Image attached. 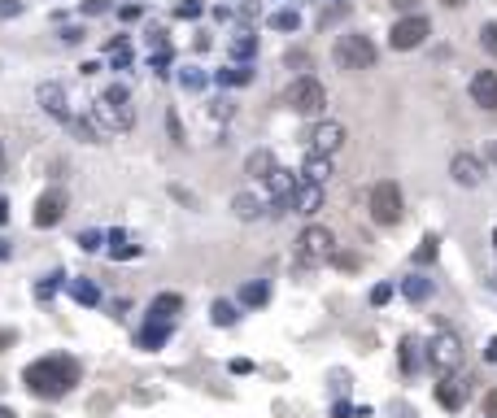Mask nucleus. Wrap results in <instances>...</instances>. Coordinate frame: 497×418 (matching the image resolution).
Returning a JSON list of instances; mask_svg holds the SVG:
<instances>
[{"instance_id":"1","label":"nucleus","mask_w":497,"mask_h":418,"mask_svg":"<svg viewBox=\"0 0 497 418\" xmlns=\"http://www.w3.org/2000/svg\"><path fill=\"white\" fill-rule=\"evenodd\" d=\"M22 383H26L31 397L57 401V397H66V392L78 383V362L74 357H40V362H31L22 371Z\"/></svg>"},{"instance_id":"2","label":"nucleus","mask_w":497,"mask_h":418,"mask_svg":"<svg viewBox=\"0 0 497 418\" xmlns=\"http://www.w3.org/2000/svg\"><path fill=\"white\" fill-rule=\"evenodd\" d=\"M92 126L96 131H131L136 126V96L122 83H110L92 104Z\"/></svg>"},{"instance_id":"3","label":"nucleus","mask_w":497,"mask_h":418,"mask_svg":"<svg viewBox=\"0 0 497 418\" xmlns=\"http://www.w3.org/2000/svg\"><path fill=\"white\" fill-rule=\"evenodd\" d=\"M332 61H336L340 70H371V66L380 61V48L366 40V35H340V40L332 44Z\"/></svg>"},{"instance_id":"4","label":"nucleus","mask_w":497,"mask_h":418,"mask_svg":"<svg viewBox=\"0 0 497 418\" xmlns=\"http://www.w3.org/2000/svg\"><path fill=\"white\" fill-rule=\"evenodd\" d=\"M336 257V235L319 222H310L301 235H297V261L301 266H323V261Z\"/></svg>"},{"instance_id":"5","label":"nucleus","mask_w":497,"mask_h":418,"mask_svg":"<svg viewBox=\"0 0 497 418\" xmlns=\"http://www.w3.org/2000/svg\"><path fill=\"white\" fill-rule=\"evenodd\" d=\"M283 104H288L293 114H310V118H314V114L327 109V88H323L314 74H301L297 83L283 92Z\"/></svg>"},{"instance_id":"6","label":"nucleus","mask_w":497,"mask_h":418,"mask_svg":"<svg viewBox=\"0 0 497 418\" xmlns=\"http://www.w3.org/2000/svg\"><path fill=\"white\" fill-rule=\"evenodd\" d=\"M371 218L380 227H397L402 222V188L392 179H380L371 188Z\"/></svg>"},{"instance_id":"7","label":"nucleus","mask_w":497,"mask_h":418,"mask_svg":"<svg viewBox=\"0 0 497 418\" xmlns=\"http://www.w3.org/2000/svg\"><path fill=\"white\" fill-rule=\"evenodd\" d=\"M428 362H432V371L440 375H454L458 366H462V340L454 331H440L432 335V345H428Z\"/></svg>"},{"instance_id":"8","label":"nucleus","mask_w":497,"mask_h":418,"mask_svg":"<svg viewBox=\"0 0 497 418\" xmlns=\"http://www.w3.org/2000/svg\"><path fill=\"white\" fill-rule=\"evenodd\" d=\"M432 35V22L423 18V13H410V18H397L392 22V31H388V44L397 48V52H410V48H419Z\"/></svg>"},{"instance_id":"9","label":"nucleus","mask_w":497,"mask_h":418,"mask_svg":"<svg viewBox=\"0 0 497 418\" xmlns=\"http://www.w3.org/2000/svg\"><path fill=\"white\" fill-rule=\"evenodd\" d=\"M62 218H66V188H44L40 201H35L31 222H35L40 231H48V227H57Z\"/></svg>"},{"instance_id":"10","label":"nucleus","mask_w":497,"mask_h":418,"mask_svg":"<svg viewBox=\"0 0 497 418\" xmlns=\"http://www.w3.org/2000/svg\"><path fill=\"white\" fill-rule=\"evenodd\" d=\"M340 148H345V126H340V122H319V126L310 131V153L336 157Z\"/></svg>"},{"instance_id":"11","label":"nucleus","mask_w":497,"mask_h":418,"mask_svg":"<svg viewBox=\"0 0 497 418\" xmlns=\"http://www.w3.org/2000/svg\"><path fill=\"white\" fill-rule=\"evenodd\" d=\"M35 100L44 104V114H52L57 122H70V118H74V114H70V96H66L62 83H40V88H35Z\"/></svg>"},{"instance_id":"12","label":"nucleus","mask_w":497,"mask_h":418,"mask_svg":"<svg viewBox=\"0 0 497 418\" xmlns=\"http://www.w3.org/2000/svg\"><path fill=\"white\" fill-rule=\"evenodd\" d=\"M450 174H454V183H462V188H480L484 183V162L476 153H454Z\"/></svg>"},{"instance_id":"13","label":"nucleus","mask_w":497,"mask_h":418,"mask_svg":"<svg viewBox=\"0 0 497 418\" xmlns=\"http://www.w3.org/2000/svg\"><path fill=\"white\" fill-rule=\"evenodd\" d=\"M471 100H476L480 109H497V70L471 74Z\"/></svg>"},{"instance_id":"14","label":"nucleus","mask_w":497,"mask_h":418,"mask_svg":"<svg viewBox=\"0 0 497 418\" xmlns=\"http://www.w3.org/2000/svg\"><path fill=\"white\" fill-rule=\"evenodd\" d=\"M319 209H323V188H319V183H301V188H297V196H293V214H319Z\"/></svg>"},{"instance_id":"15","label":"nucleus","mask_w":497,"mask_h":418,"mask_svg":"<svg viewBox=\"0 0 497 418\" xmlns=\"http://www.w3.org/2000/svg\"><path fill=\"white\" fill-rule=\"evenodd\" d=\"M231 209H235V218H245V222H253V218H262V214H267V209H271V201H262L257 192H235Z\"/></svg>"},{"instance_id":"16","label":"nucleus","mask_w":497,"mask_h":418,"mask_svg":"<svg viewBox=\"0 0 497 418\" xmlns=\"http://www.w3.org/2000/svg\"><path fill=\"white\" fill-rule=\"evenodd\" d=\"M436 401H440L445 410H462V401H467V383H462V379H450V375H445V379L436 383Z\"/></svg>"},{"instance_id":"17","label":"nucleus","mask_w":497,"mask_h":418,"mask_svg":"<svg viewBox=\"0 0 497 418\" xmlns=\"http://www.w3.org/2000/svg\"><path fill=\"white\" fill-rule=\"evenodd\" d=\"M332 179V157H319V153H310L305 162H301V183H323Z\"/></svg>"},{"instance_id":"18","label":"nucleus","mask_w":497,"mask_h":418,"mask_svg":"<svg viewBox=\"0 0 497 418\" xmlns=\"http://www.w3.org/2000/svg\"><path fill=\"white\" fill-rule=\"evenodd\" d=\"M279 166H275V153L271 148H257V153H249V162H245V174L249 179H271Z\"/></svg>"},{"instance_id":"19","label":"nucleus","mask_w":497,"mask_h":418,"mask_svg":"<svg viewBox=\"0 0 497 418\" xmlns=\"http://www.w3.org/2000/svg\"><path fill=\"white\" fill-rule=\"evenodd\" d=\"M140 349H162L166 340H170V323H162V318H148L144 327H140Z\"/></svg>"},{"instance_id":"20","label":"nucleus","mask_w":497,"mask_h":418,"mask_svg":"<svg viewBox=\"0 0 497 418\" xmlns=\"http://www.w3.org/2000/svg\"><path fill=\"white\" fill-rule=\"evenodd\" d=\"M183 309V297L179 292H162V297H157L153 301V309H148V318H162V323H170L175 318V314Z\"/></svg>"},{"instance_id":"21","label":"nucleus","mask_w":497,"mask_h":418,"mask_svg":"<svg viewBox=\"0 0 497 418\" xmlns=\"http://www.w3.org/2000/svg\"><path fill=\"white\" fill-rule=\"evenodd\" d=\"M66 287H70V297L78 305H100V287L92 279H66Z\"/></svg>"},{"instance_id":"22","label":"nucleus","mask_w":497,"mask_h":418,"mask_svg":"<svg viewBox=\"0 0 497 418\" xmlns=\"http://www.w3.org/2000/svg\"><path fill=\"white\" fill-rule=\"evenodd\" d=\"M253 52H257V35H253V31H235V40H231V57L240 61V66H249Z\"/></svg>"},{"instance_id":"23","label":"nucleus","mask_w":497,"mask_h":418,"mask_svg":"<svg viewBox=\"0 0 497 418\" xmlns=\"http://www.w3.org/2000/svg\"><path fill=\"white\" fill-rule=\"evenodd\" d=\"M402 297H406V301H428V297H432V279H423V275L402 279Z\"/></svg>"},{"instance_id":"24","label":"nucleus","mask_w":497,"mask_h":418,"mask_svg":"<svg viewBox=\"0 0 497 418\" xmlns=\"http://www.w3.org/2000/svg\"><path fill=\"white\" fill-rule=\"evenodd\" d=\"M267 301H271V283H267V279L240 287V305H267Z\"/></svg>"},{"instance_id":"25","label":"nucleus","mask_w":497,"mask_h":418,"mask_svg":"<svg viewBox=\"0 0 497 418\" xmlns=\"http://www.w3.org/2000/svg\"><path fill=\"white\" fill-rule=\"evenodd\" d=\"M218 83L245 88V83H253V70H249V66H227V70H218Z\"/></svg>"},{"instance_id":"26","label":"nucleus","mask_w":497,"mask_h":418,"mask_svg":"<svg viewBox=\"0 0 497 418\" xmlns=\"http://www.w3.org/2000/svg\"><path fill=\"white\" fill-rule=\"evenodd\" d=\"M402 371H406V375L419 371V340H410V335L402 340Z\"/></svg>"},{"instance_id":"27","label":"nucleus","mask_w":497,"mask_h":418,"mask_svg":"<svg viewBox=\"0 0 497 418\" xmlns=\"http://www.w3.org/2000/svg\"><path fill=\"white\" fill-rule=\"evenodd\" d=\"M436 235H423V240H419V249H414V266H428V261H436Z\"/></svg>"},{"instance_id":"28","label":"nucleus","mask_w":497,"mask_h":418,"mask_svg":"<svg viewBox=\"0 0 497 418\" xmlns=\"http://www.w3.org/2000/svg\"><path fill=\"white\" fill-rule=\"evenodd\" d=\"M271 26H275V31H297V26H301V13H297V9H279V13H271Z\"/></svg>"},{"instance_id":"29","label":"nucleus","mask_w":497,"mask_h":418,"mask_svg":"<svg viewBox=\"0 0 497 418\" xmlns=\"http://www.w3.org/2000/svg\"><path fill=\"white\" fill-rule=\"evenodd\" d=\"M231 114H235V104H231L227 96H214V100H209V118H218V122H231Z\"/></svg>"},{"instance_id":"30","label":"nucleus","mask_w":497,"mask_h":418,"mask_svg":"<svg viewBox=\"0 0 497 418\" xmlns=\"http://www.w3.org/2000/svg\"><path fill=\"white\" fill-rule=\"evenodd\" d=\"M209 314H214L218 327H231V323H235V305H231V301H214V309H209Z\"/></svg>"},{"instance_id":"31","label":"nucleus","mask_w":497,"mask_h":418,"mask_svg":"<svg viewBox=\"0 0 497 418\" xmlns=\"http://www.w3.org/2000/svg\"><path fill=\"white\" fill-rule=\"evenodd\" d=\"M136 253H140V244H131V240H122V235H114V249H110V257L127 261V257H136Z\"/></svg>"},{"instance_id":"32","label":"nucleus","mask_w":497,"mask_h":418,"mask_svg":"<svg viewBox=\"0 0 497 418\" xmlns=\"http://www.w3.org/2000/svg\"><path fill=\"white\" fill-rule=\"evenodd\" d=\"M480 44H484V52H493V57H497V22H484L480 26Z\"/></svg>"},{"instance_id":"33","label":"nucleus","mask_w":497,"mask_h":418,"mask_svg":"<svg viewBox=\"0 0 497 418\" xmlns=\"http://www.w3.org/2000/svg\"><path fill=\"white\" fill-rule=\"evenodd\" d=\"M179 78H183V88H192V92H201V88H205V74H201V70H192V66L183 70Z\"/></svg>"},{"instance_id":"34","label":"nucleus","mask_w":497,"mask_h":418,"mask_svg":"<svg viewBox=\"0 0 497 418\" xmlns=\"http://www.w3.org/2000/svg\"><path fill=\"white\" fill-rule=\"evenodd\" d=\"M166 131H170V140H175V144H188V140H183V126H179V114H175V109L166 114Z\"/></svg>"},{"instance_id":"35","label":"nucleus","mask_w":497,"mask_h":418,"mask_svg":"<svg viewBox=\"0 0 497 418\" xmlns=\"http://www.w3.org/2000/svg\"><path fill=\"white\" fill-rule=\"evenodd\" d=\"M57 283H66V275H48V279L40 283V301H48L52 292H57Z\"/></svg>"},{"instance_id":"36","label":"nucleus","mask_w":497,"mask_h":418,"mask_svg":"<svg viewBox=\"0 0 497 418\" xmlns=\"http://www.w3.org/2000/svg\"><path fill=\"white\" fill-rule=\"evenodd\" d=\"M175 13H179V18H197V13H201V0H183Z\"/></svg>"},{"instance_id":"37","label":"nucleus","mask_w":497,"mask_h":418,"mask_svg":"<svg viewBox=\"0 0 497 418\" xmlns=\"http://www.w3.org/2000/svg\"><path fill=\"white\" fill-rule=\"evenodd\" d=\"M105 9H110V0H83V13H88V18H96V13H105Z\"/></svg>"},{"instance_id":"38","label":"nucleus","mask_w":497,"mask_h":418,"mask_svg":"<svg viewBox=\"0 0 497 418\" xmlns=\"http://www.w3.org/2000/svg\"><path fill=\"white\" fill-rule=\"evenodd\" d=\"M388 297H392V287H388V283H380V287H371V305H384Z\"/></svg>"},{"instance_id":"39","label":"nucleus","mask_w":497,"mask_h":418,"mask_svg":"<svg viewBox=\"0 0 497 418\" xmlns=\"http://www.w3.org/2000/svg\"><path fill=\"white\" fill-rule=\"evenodd\" d=\"M388 5H392V9H397V13H406V18H410V13L419 9V0H388Z\"/></svg>"},{"instance_id":"40","label":"nucleus","mask_w":497,"mask_h":418,"mask_svg":"<svg viewBox=\"0 0 497 418\" xmlns=\"http://www.w3.org/2000/svg\"><path fill=\"white\" fill-rule=\"evenodd\" d=\"M484 418H497V388L484 392Z\"/></svg>"},{"instance_id":"41","label":"nucleus","mask_w":497,"mask_h":418,"mask_svg":"<svg viewBox=\"0 0 497 418\" xmlns=\"http://www.w3.org/2000/svg\"><path fill=\"white\" fill-rule=\"evenodd\" d=\"M78 244H83L88 253H96V249H100V235H96V231H83V240H78Z\"/></svg>"},{"instance_id":"42","label":"nucleus","mask_w":497,"mask_h":418,"mask_svg":"<svg viewBox=\"0 0 497 418\" xmlns=\"http://www.w3.org/2000/svg\"><path fill=\"white\" fill-rule=\"evenodd\" d=\"M0 13H5V18H18V13H22V5H18V0H5V5H0Z\"/></svg>"},{"instance_id":"43","label":"nucleus","mask_w":497,"mask_h":418,"mask_svg":"<svg viewBox=\"0 0 497 418\" xmlns=\"http://www.w3.org/2000/svg\"><path fill=\"white\" fill-rule=\"evenodd\" d=\"M140 18V5H122V22H136Z\"/></svg>"},{"instance_id":"44","label":"nucleus","mask_w":497,"mask_h":418,"mask_svg":"<svg viewBox=\"0 0 497 418\" xmlns=\"http://www.w3.org/2000/svg\"><path fill=\"white\" fill-rule=\"evenodd\" d=\"M484 357H489V362H497V340H489V349H484Z\"/></svg>"},{"instance_id":"45","label":"nucleus","mask_w":497,"mask_h":418,"mask_svg":"<svg viewBox=\"0 0 497 418\" xmlns=\"http://www.w3.org/2000/svg\"><path fill=\"white\" fill-rule=\"evenodd\" d=\"M5 218H9V205H5V196H0V227H5Z\"/></svg>"},{"instance_id":"46","label":"nucleus","mask_w":497,"mask_h":418,"mask_svg":"<svg viewBox=\"0 0 497 418\" xmlns=\"http://www.w3.org/2000/svg\"><path fill=\"white\" fill-rule=\"evenodd\" d=\"M440 5H445V9H462V5H467V0H440Z\"/></svg>"},{"instance_id":"47","label":"nucleus","mask_w":497,"mask_h":418,"mask_svg":"<svg viewBox=\"0 0 497 418\" xmlns=\"http://www.w3.org/2000/svg\"><path fill=\"white\" fill-rule=\"evenodd\" d=\"M489 162H493V166H497V140H493V144H489Z\"/></svg>"},{"instance_id":"48","label":"nucleus","mask_w":497,"mask_h":418,"mask_svg":"<svg viewBox=\"0 0 497 418\" xmlns=\"http://www.w3.org/2000/svg\"><path fill=\"white\" fill-rule=\"evenodd\" d=\"M0 418H18V414H13V410H9V405H0Z\"/></svg>"},{"instance_id":"49","label":"nucleus","mask_w":497,"mask_h":418,"mask_svg":"<svg viewBox=\"0 0 497 418\" xmlns=\"http://www.w3.org/2000/svg\"><path fill=\"white\" fill-rule=\"evenodd\" d=\"M0 257H9V244H5V240H0Z\"/></svg>"},{"instance_id":"50","label":"nucleus","mask_w":497,"mask_h":418,"mask_svg":"<svg viewBox=\"0 0 497 418\" xmlns=\"http://www.w3.org/2000/svg\"><path fill=\"white\" fill-rule=\"evenodd\" d=\"M493 249H497V231H493Z\"/></svg>"},{"instance_id":"51","label":"nucleus","mask_w":497,"mask_h":418,"mask_svg":"<svg viewBox=\"0 0 497 418\" xmlns=\"http://www.w3.org/2000/svg\"><path fill=\"white\" fill-rule=\"evenodd\" d=\"M136 5H140V0H136Z\"/></svg>"},{"instance_id":"52","label":"nucleus","mask_w":497,"mask_h":418,"mask_svg":"<svg viewBox=\"0 0 497 418\" xmlns=\"http://www.w3.org/2000/svg\"><path fill=\"white\" fill-rule=\"evenodd\" d=\"M0 153H5V148H0Z\"/></svg>"}]
</instances>
